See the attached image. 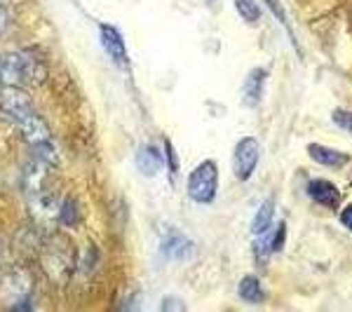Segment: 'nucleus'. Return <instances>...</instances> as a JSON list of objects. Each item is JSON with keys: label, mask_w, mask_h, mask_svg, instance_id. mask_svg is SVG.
I'll list each match as a JSON object with an SVG mask.
<instances>
[{"label": "nucleus", "mask_w": 352, "mask_h": 312, "mask_svg": "<svg viewBox=\"0 0 352 312\" xmlns=\"http://www.w3.org/2000/svg\"><path fill=\"white\" fill-rule=\"evenodd\" d=\"M0 111L16 122V127L21 129V134L26 136L28 144L38 151L41 160H45L47 164L56 162L52 132H50L47 122L33 111L31 99L24 92H19V87H5L3 85V89H0Z\"/></svg>", "instance_id": "obj_1"}, {"label": "nucleus", "mask_w": 352, "mask_h": 312, "mask_svg": "<svg viewBox=\"0 0 352 312\" xmlns=\"http://www.w3.org/2000/svg\"><path fill=\"white\" fill-rule=\"evenodd\" d=\"M219 190V167L214 160L197 164L188 177V197L197 204H212Z\"/></svg>", "instance_id": "obj_2"}, {"label": "nucleus", "mask_w": 352, "mask_h": 312, "mask_svg": "<svg viewBox=\"0 0 352 312\" xmlns=\"http://www.w3.org/2000/svg\"><path fill=\"white\" fill-rule=\"evenodd\" d=\"M258 141L254 136H244L237 141L235 151H232V174L237 181H249L252 174L258 167Z\"/></svg>", "instance_id": "obj_3"}, {"label": "nucleus", "mask_w": 352, "mask_h": 312, "mask_svg": "<svg viewBox=\"0 0 352 312\" xmlns=\"http://www.w3.org/2000/svg\"><path fill=\"white\" fill-rule=\"evenodd\" d=\"M160 254L167 260H188L195 256V245L181 230L169 228L160 240Z\"/></svg>", "instance_id": "obj_4"}, {"label": "nucleus", "mask_w": 352, "mask_h": 312, "mask_svg": "<svg viewBox=\"0 0 352 312\" xmlns=\"http://www.w3.org/2000/svg\"><path fill=\"white\" fill-rule=\"evenodd\" d=\"M99 36H101V45H104L106 54L113 59V64H118L120 68H127L129 66L127 45H124L120 28L113 26V24H99Z\"/></svg>", "instance_id": "obj_5"}, {"label": "nucleus", "mask_w": 352, "mask_h": 312, "mask_svg": "<svg viewBox=\"0 0 352 312\" xmlns=\"http://www.w3.org/2000/svg\"><path fill=\"white\" fill-rule=\"evenodd\" d=\"M265 80H268V71L265 68H252L249 76L244 78L242 85V99L249 109H256L263 99V89H265Z\"/></svg>", "instance_id": "obj_6"}, {"label": "nucleus", "mask_w": 352, "mask_h": 312, "mask_svg": "<svg viewBox=\"0 0 352 312\" xmlns=\"http://www.w3.org/2000/svg\"><path fill=\"white\" fill-rule=\"evenodd\" d=\"M308 195L310 200H315L317 204H324V207H338L340 200L338 188L327 179H312L308 183Z\"/></svg>", "instance_id": "obj_7"}, {"label": "nucleus", "mask_w": 352, "mask_h": 312, "mask_svg": "<svg viewBox=\"0 0 352 312\" xmlns=\"http://www.w3.org/2000/svg\"><path fill=\"white\" fill-rule=\"evenodd\" d=\"M164 167V157L160 155V151L155 146H144L136 153V169H139L144 177H157Z\"/></svg>", "instance_id": "obj_8"}, {"label": "nucleus", "mask_w": 352, "mask_h": 312, "mask_svg": "<svg viewBox=\"0 0 352 312\" xmlns=\"http://www.w3.org/2000/svg\"><path fill=\"white\" fill-rule=\"evenodd\" d=\"M308 155L315 162L324 164V167H343V164L348 162V155H345V153L327 148V146H320V144H310L308 146Z\"/></svg>", "instance_id": "obj_9"}, {"label": "nucleus", "mask_w": 352, "mask_h": 312, "mask_svg": "<svg viewBox=\"0 0 352 312\" xmlns=\"http://www.w3.org/2000/svg\"><path fill=\"white\" fill-rule=\"evenodd\" d=\"M272 216H275V202H272V197H268V200L258 207L256 216H254V223H252L254 235H263V232H268L270 223H272Z\"/></svg>", "instance_id": "obj_10"}, {"label": "nucleus", "mask_w": 352, "mask_h": 312, "mask_svg": "<svg viewBox=\"0 0 352 312\" xmlns=\"http://www.w3.org/2000/svg\"><path fill=\"white\" fill-rule=\"evenodd\" d=\"M237 293H240V298L247 300V303H261V300H263V289H261V282L256 275H247L244 280H240Z\"/></svg>", "instance_id": "obj_11"}, {"label": "nucleus", "mask_w": 352, "mask_h": 312, "mask_svg": "<svg viewBox=\"0 0 352 312\" xmlns=\"http://www.w3.org/2000/svg\"><path fill=\"white\" fill-rule=\"evenodd\" d=\"M235 10H237V14L247 21V24H256V21L261 19V14H263L256 0H235Z\"/></svg>", "instance_id": "obj_12"}, {"label": "nucleus", "mask_w": 352, "mask_h": 312, "mask_svg": "<svg viewBox=\"0 0 352 312\" xmlns=\"http://www.w3.org/2000/svg\"><path fill=\"white\" fill-rule=\"evenodd\" d=\"M56 214H59V221L64 225H76L78 223V204H76V200H73V197H66V200L59 204Z\"/></svg>", "instance_id": "obj_13"}, {"label": "nucleus", "mask_w": 352, "mask_h": 312, "mask_svg": "<svg viewBox=\"0 0 352 312\" xmlns=\"http://www.w3.org/2000/svg\"><path fill=\"white\" fill-rule=\"evenodd\" d=\"M265 3H268V8L272 10V14L277 16V21H280V24H285L287 36L292 38L294 45H296V38H294V28H292V24H289V19H287V14H285V8H282V5L277 3V0H265Z\"/></svg>", "instance_id": "obj_14"}, {"label": "nucleus", "mask_w": 352, "mask_h": 312, "mask_svg": "<svg viewBox=\"0 0 352 312\" xmlns=\"http://www.w3.org/2000/svg\"><path fill=\"white\" fill-rule=\"evenodd\" d=\"M285 242H287V223H280L270 237V252L272 254L282 252V249H285Z\"/></svg>", "instance_id": "obj_15"}, {"label": "nucleus", "mask_w": 352, "mask_h": 312, "mask_svg": "<svg viewBox=\"0 0 352 312\" xmlns=\"http://www.w3.org/2000/svg\"><path fill=\"white\" fill-rule=\"evenodd\" d=\"M331 120L338 124L340 129L352 134V111H343V109H336L331 113Z\"/></svg>", "instance_id": "obj_16"}, {"label": "nucleus", "mask_w": 352, "mask_h": 312, "mask_svg": "<svg viewBox=\"0 0 352 312\" xmlns=\"http://www.w3.org/2000/svg\"><path fill=\"white\" fill-rule=\"evenodd\" d=\"M164 153H167V164H169V172H172V177H176V172H179V162H176V153H174L172 141H164Z\"/></svg>", "instance_id": "obj_17"}, {"label": "nucleus", "mask_w": 352, "mask_h": 312, "mask_svg": "<svg viewBox=\"0 0 352 312\" xmlns=\"http://www.w3.org/2000/svg\"><path fill=\"white\" fill-rule=\"evenodd\" d=\"M160 308L167 312V310H176V312H184L186 310V303L184 300H179V298H164L162 300V305Z\"/></svg>", "instance_id": "obj_18"}, {"label": "nucleus", "mask_w": 352, "mask_h": 312, "mask_svg": "<svg viewBox=\"0 0 352 312\" xmlns=\"http://www.w3.org/2000/svg\"><path fill=\"white\" fill-rule=\"evenodd\" d=\"M340 225L343 228H348L352 232V204H348V207H343V212H340Z\"/></svg>", "instance_id": "obj_19"}, {"label": "nucleus", "mask_w": 352, "mask_h": 312, "mask_svg": "<svg viewBox=\"0 0 352 312\" xmlns=\"http://www.w3.org/2000/svg\"><path fill=\"white\" fill-rule=\"evenodd\" d=\"M5 28H8V12H5V10L0 8V33H3Z\"/></svg>", "instance_id": "obj_20"}, {"label": "nucleus", "mask_w": 352, "mask_h": 312, "mask_svg": "<svg viewBox=\"0 0 352 312\" xmlns=\"http://www.w3.org/2000/svg\"><path fill=\"white\" fill-rule=\"evenodd\" d=\"M207 3H214V0H207Z\"/></svg>", "instance_id": "obj_21"}]
</instances>
